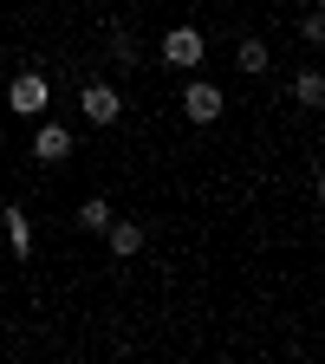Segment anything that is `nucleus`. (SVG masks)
I'll list each match as a JSON object with an SVG mask.
<instances>
[{
	"mask_svg": "<svg viewBox=\"0 0 325 364\" xmlns=\"http://www.w3.org/2000/svg\"><path fill=\"white\" fill-rule=\"evenodd\" d=\"M78 111H85V124H98V130H111V124L124 117V98H117L111 85H85V91H78Z\"/></svg>",
	"mask_w": 325,
	"mask_h": 364,
	"instance_id": "nucleus-3",
	"label": "nucleus"
},
{
	"mask_svg": "<svg viewBox=\"0 0 325 364\" xmlns=\"http://www.w3.org/2000/svg\"><path fill=\"white\" fill-rule=\"evenodd\" d=\"M182 117H189V124H215V117H221V91L196 78L189 91H182Z\"/></svg>",
	"mask_w": 325,
	"mask_h": 364,
	"instance_id": "nucleus-4",
	"label": "nucleus"
},
{
	"mask_svg": "<svg viewBox=\"0 0 325 364\" xmlns=\"http://www.w3.org/2000/svg\"><path fill=\"white\" fill-rule=\"evenodd\" d=\"M46 105H53V85H46L39 72H14V85H7V111H20V117H39Z\"/></svg>",
	"mask_w": 325,
	"mask_h": 364,
	"instance_id": "nucleus-1",
	"label": "nucleus"
},
{
	"mask_svg": "<svg viewBox=\"0 0 325 364\" xmlns=\"http://www.w3.org/2000/svg\"><path fill=\"white\" fill-rule=\"evenodd\" d=\"M299 33H306V39H312V46H319V39H325V14H319V7H312V14H306V20H299Z\"/></svg>",
	"mask_w": 325,
	"mask_h": 364,
	"instance_id": "nucleus-11",
	"label": "nucleus"
},
{
	"mask_svg": "<svg viewBox=\"0 0 325 364\" xmlns=\"http://www.w3.org/2000/svg\"><path fill=\"white\" fill-rule=\"evenodd\" d=\"M72 156V130L65 124H39V136H33V163H65Z\"/></svg>",
	"mask_w": 325,
	"mask_h": 364,
	"instance_id": "nucleus-5",
	"label": "nucleus"
},
{
	"mask_svg": "<svg viewBox=\"0 0 325 364\" xmlns=\"http://www.w3.org/2000/svg\"><path fill=\"white\" fill-rule=\"evenodd\" d=\"M105 241H111V254H124V260H130L137 247H144V228H137V221H117V215H111V221H105Z\"/></svg>",
	"mask_w": 325,
	"mask_h": 364,
	"instance_id": "nucleus-6",
	"label": "nucleus"
},
{
	"mask_svg": "<svg viewBox=\"0 0 325 364\" xmlns=\"http://www.w3.org/2000/svg\"><path fill=\"white\" fill-rule=\"evenodd\" d=\"M7 241H14V254H20V260L33 254V221H26L20 208H7Z\"/></svg>",
	"mask_w": 325,
	"mask_h": 364,
	"instance_id": "nucleus-7",
	"label": "nucleus"
},
{
	"mask_svg": "<svg viewBox=\"0 0 325 364\" xmlns=\"http://www.w3.org/2000/svg\"><path fill=\"white\" fill-rule=\"evenodd\" d=\"M105 221H111V202H105V196H91V202L78 208V228H91V235H105Z\"/></svg>",
	"mask_w": 325,
	"mask_h": 364,
	"instance_id": "nucleus-10",
	"label": "nucleus"
},
{
	"mask_svg": "<svg viewBox=\"0 0 325 364\" xmlns=\"http://www.w3.org/2000/svg\"><path fill=\"white\" fill-rule=\"evenodd\" d=\"M293 98H299L306 111H319V105H325V78H319V72H299V85H293Z\"/></svg>",
	"mask_w": 325,
	"mask_h": 364,
	"instance_id": "nucleus-9",
	"label": "nucleus"
},
{
	"mask_svg": "<svg viewBox=\"0 0 325 364\" xmlns=\"http://www.w3.org/2000/svg\"><path fill=\"white\" fill-rule=\"evenodd\" d=\"M235 65H241V72H267L273 59H267V46H260V39H241V46H235Z\"/></svg>",
	"mask_w": 325,
	"mask_h": 364,
	"instance_id": "nucleus-8",
	"label": "nucleus"
},
{
	"mask_svg": "<svg viewBox=\"0 0 325 364\" xmlns=\"http://www.w3.org/2000/svg\"><path fill=\"white\" fill-rule=\"evenodd\" d=\"M111 59H124V65L137 59V46H130V33H111Z\"/></svg>",
	"mask_w": 325,
	"mask_h": 364,
	"instance_id": "nucleus-12",
	"label": "nucleus"
},
{
	"mask_svg": "<svg viewBox=\"0 0 325 364\" xmlns=\"http://www.w3.org/2000/svg\"><path fill=\"white\" fill-rule=\"evenodd\" d=\"M156 53H163V65H176V72H196V65H202V33H196V26H169Z\"/></svg>",
	"mask_w": 325,
	"mask_h": 364,
	"instance_id": "nucleus-2",
	"label": "nucleus"
}]
</instances>
